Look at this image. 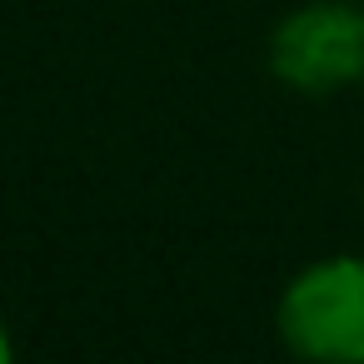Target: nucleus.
<instances>
[{"label": "nucleus", "instance_id": "obj_1", "mask_svg": "<svg viewBox=\"0 0 364 364\" xmlns=\"http://www.w3.org/2000/svg\"><path fill=\"white\" fill-rule=\"evenodd\" d=\"M274 329L299 364H364V255H324L294 269Z\"/></svg>", "mask_w": 364, "mask_h": 364}, {"label": "nucleus", "instance_id": "obj_2", "mask_svg": "<svg viewBox=\"0 0 364 364\" xmlns=\"http://www.w3.org/2000/svg\"><path fill=\"white\" fill-rule=\"evenodd\" d=\"M269 70L299 95H339L364 80V0H309L269 36Z\"/></svg>", "mask_w": 364, "mask_h": 364}, {"label": "nucleus", "instance_id": "obj_3", "mask_svg": "<svg viewBox=\"0 0 364 364\" xmlns=\"http://www.w3.org/2000/svg\"><path fill=\"white\" fill-rule=\"evenodd\" d=\"M0 364H16V339H11L6 319H0Z\"/></svg>", "mask_w": 364, "mask_h": 364}]
</instances>
